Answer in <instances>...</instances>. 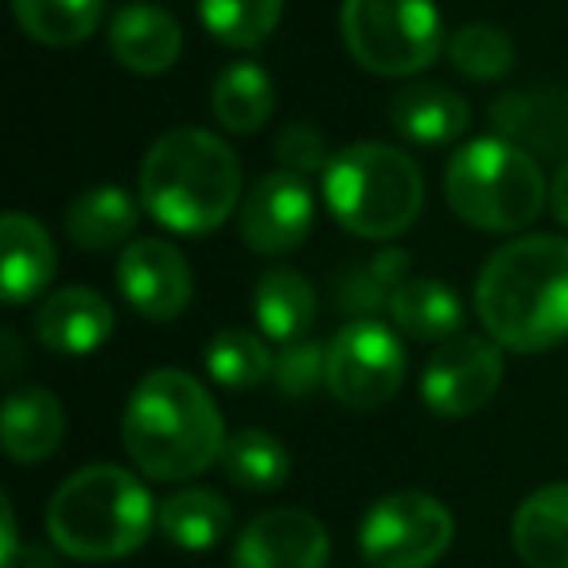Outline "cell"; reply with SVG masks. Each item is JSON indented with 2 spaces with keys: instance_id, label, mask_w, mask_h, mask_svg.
Wrapping results in <instances>:
<instances>
[{
  "instance_id": "cell-1",
  "label": "cell",
  "mask_w": 568,
  "mask_h": 568,
  "mask_svg": "<svg viewBox=\"0 0 568 568\" xmlns=\"http://www.w3.org/2000/svg\"><path fill=\"white\" fill-rule=\"evenodd\" d=\"M475 308L506 351L537 355L568 339V237H514L483 265Z\"/></svg>"
},
{
  "instance_id": "cell-2",
  "label": "cell",
  "mask_w": 568,
  "mask_h": 568,
  "mask_svg": "<svg viewBox=\"0 0 568 568\" xmlns=\"http://www.w3.org/2000/svg\"><path fill=\"white\" fill-rule=\"evenodd\" d=\"M121 440L136 467L156 483H183L222 459V413L183 371H152L136 382L121 417Z\"/></svg>"
},
{
  "instance_id": "cell-3",
  "label": "cell",
  "mask_w": 568,
  "mask_h": 568,
  "mask_svg": "<svg viewBox=\"0 0 568 568\" xmlns=\"http://www.w3.org/2000/svg\"><path fill=\"white\" fill-rule=\"evenodd\" d=\"M242 199V164L206 129H168L141 164V203L175 234H211Z\"/></svg>"
},
{
  "instance_id": "cell-4",
  "label": "cell",
  "mask_w": 568,
  "mask_h": 568,
  "mask_svg": "<svg viewBox=\"0 0 568 568\" xmlns=\"http://www.w3.org/2000/svg\"><path fill=\"white\" fill-rule=\"evenodd\" d=\"M156 506L133 471L94 464L74 471L48 503V534L74 560H121L152 534Z\"/></svg>"
},
{
  "instance_id": "cell-5",
  "label": "cell",
  "mask_w": 568,
  "mask_h": 568,
  "mask_svg": "<svg viewBox=\"0 0 568 568\" xmlns=\"http://www.w3.org/2000/svg\"><path fill=\"white\" fill-rule=\"evenodd\" d=\"M324 199L335 222L358 237L389 242L417 222L425 180L409 152L382 141H358L335 152L324 172Z\"/></svg>"
},
{
  "instance_id": "cell-6",
  "label": "cell",
  "mask_w": 568,
  "mask_h": 568,
  "mask_svg": "<svg viewBox=\"0 0 568 568\" xmlns=\"http://www.w3.org/2000/svg\"><path fill=\"white\" fill-rule=\"evenodd\" d=\"M444 195L467 226L487 234H514L549 203L537 160L503 136L464 144L444 168Z\"/></svg>"
},
{
  "instance_id": "cell-7",
  "label": "cell",
  "mask_w": 568,
  "mask_h": 568,
  "mask_svg": "<svg viewBox=\"0 0 568 568\" xmlns=\"http://www.w3.org/2000/svg\"><path fill=\"white\" fill-rule=\"evenodd\" d=\"M339 32L355 63L382 79L420 74L444 51V20L433 0H343Z\"/></svg>"
},
{
  "instance_id": "cell-8",
  "label": "cell",
  "mask_w": 568,
  "mask_h": 568,
  "mask_svg": "<svg viewBox=\"0 0 568 568\" xmlns=\"http://www.w3.org/2000/svg\"><path fill=\"white\" fill-rule=\"evenodd\" d=\"M456 537L448 506L425 490H394L366 510L358 549L371 568H433Z\"/></svg>"
},
{
  "instance_id": "cell-9",
  "label": "cell",
  "mask_w": 568,
  "mask_h": 568,
  "mask_svg": "<svg viewBox=\"0 0 568 568\" xmlns=\"http://www.w3.org/2000/svg\"><path fill=\"white\" fill-rule=\"evenodd\" d=\"M405 347L378 320H355L327 347V389L347 409H382L405 382Z\"/></svg>"
},
{
  "instance_id": "cell-10",
  "label": "cell",
  "mask_w": 568,
  "mask_h": 568,
  "mask_svg": "<svg viewBox=\"0 0 568 568\" xmlns=\"http://www.w3.org/2000/svg\"><path fill=\"white\" fill-rule=\"evenodd\" d=\"M503 386V355L495 339L459 332L456 339L440 343L428 358L420 397L436 417H471Z\"/></svg>"
},
{
  "instance_id": "cell-11",
  "label": "cell",
  "mask_w": 568,
  "mask_h": 568,
  "mask_svg": "<svg viewBox=\"0 0 568 568\" xmlns=\"http://www.w3.org/2000/svg\"><path fill=\"white\" fill-rule=\"evenodd\" d=\"M316 226V199L308 180L293 172H268L250 187L237 211L242 242L261 257H281L304 245Z\"/></svg>"
},
{
  "instance_id": "cell-12",
  "label": "cell",
  "mask_w": 568,
  "mask_h": 568,
  "mask_svg": "<svg viewBox=\"0 0 568 568\" xmlns=\"http://www.w3.org/2000/svg\"><path fill=\"white\" fill-rule=\"evenodd\" d=\"M118 288L136 316L156 324L183 316L195 293L187 257L164 237H136L133 245H125L118 261Z\"/></svg>"
},
{
  "instance_id": "cell-13",
  "label": "cell",
  "mask_w": 568,
  "mask_h": 568,
  "mask_svg": "<svg viewBox=\"0 0 568 568\" xmlns=\"http://www.w3.org/2000/svg\"><path fill=\"white\" fill-rule=\"evenodd\" d=\"M327 557L332 537L324 521L296 506L257 514L234 545V568H327Z\"/></svg>"
},
{
  "instance_id": "cell-14",
  "label": "cell",
  "mask_w": 568,
  "mask_h": 568,
  "mask_svg": "<svg viewBox=\"0 0 568 568\" xmlns=\"http://www.w3.org/2000/svg\"><path fill=\"white\" fill-rule=\"evenodd\" d=\"M113 327L118 320H113L110 301L82 284L51 293L36 312V339L55 355H90L110 339Z\"/></svg>"
},
{
  "instance_id": "cell-15",
  "label": "cell",
  "mask_w": 568,
  "mask_h": 568,
  "mask_svg": "<svg viewBox=\"0 0 568 568\" xmlns=\"http://www.w3.org/2000/svg\"><path fill=\"white\" fill-rule=\"evenodd\" d=\"M490 125L521 152L557 156L568 149V94L552 87L506 90L490 102Z\"/></svg>"
},
{
  "instance_id": "cell-16",
  "label": "cell",
  "mask_w": 568,
  "mask_h": 568,
  "mask_svg": "<svg viewBox=\"0 0 568 568\" xmlns=\"http://www.w3.org/2000/svg\"><path fill=\"white\" fill-rule=\"evenodd\" d=\"M59 253L40 219L9 211L0 219V288L12 308L36 301L55 281Z\"/></svg>"
},
{
  "instance_id": "cell-17",
  "label": "cell",
  "mask_w": 568,
  "mask_h": 568,
  "mask_svg": "<svg viewBox=\"0 0 568 568\" xmlns=\"http://www.w3.org/2000/svg\"><path fill=\"white\" fill-rule=\"evenodd\" d=\"M110 51L133 74H164L183 51V28L160 4H125L110 24Z\"/></svg>"
},
{
  "instance_id": "cell-18",
  "label": "cell",
  "mask_w": 568,
  "mask_h": 568,
  "mask_svg": "<svg viewBox=\"0 0 568 568\" xmlns=\"http://www.w3.org/2000/svg\"><path fill=\"white\" fill-rule=\"evenodd\" d=\"M389 121L405 141L420 144V149H436V144H452L467 133L471 125V105L456 94L452 87L440 82H417L405 87L389 102Z\"/></svg>"
},
{
  "instance_id": "cell-19",
  "label": "cell",
  "mask_w": 568,
  "mask_h": 568,
  "mask_svg": "<svg viewBox=\"0 0 568 568\" xmlns=\"http://www.w3.org/2000/svg\"><path fill=\"white\" fill-rule=\"evenodd\" d=\"M4 452L17 464H43L67 436V413L51 389L28 386L4 402Z\"/></svg>"
},
{
  "instance_id": "cell-20",
  "label": "cell",
  "mask_w": 568,
  "mask_h": 568,
  "mask_svg": "<svg viewBox=\"0 0 568 568\" xmlns=\"http://www.w3.org/2000/svg\"><path fill=\"white\" fill-rule=\"evenodd\" d=\"M510 534L529 568H568V483L534 490L514 514Z\"/></svg>"
},
{
  "instance_id": "cell-21",
  "label": "cell",
  "mask_w": 568,
  "mask_h": 568,
  "mask_svg": "<svg viewBox=\"0 0 568 568\" xmlns=\"http://www.w3.org/2000/svg\"><path fill=\"white\" fill-rule=\"evenodd\" d=\"M389 320L402 335L420 343H448L464 327V304L444 281L409 276L389 301Z\"/></svg>"
},
{
  "instance_id": "cell-22",
  "label": "cell",
  "mask_w": 568,
  "mask_h": 568,
  "mask_svg": "<svg viewBox=\"0 0 568 568\" xmlns=\"http://www.w3.org/2000/svg\"><path fill=\"white\" fill-rule=\"evenodd\" d=\"M253 312L265 339L273 343H296L316 324V293L296 268H268L253 284Z\"/></svg>"
},
{
  "instance_id": "cell-23",
  "label": "cell",
  "mask_w": 568,
  "mask_h": 568,
  "mask_svg": "<svg viewBox=\"0 0 568 568\" xmlns=\"http://www.w3.org/2000/svg\"><path fill=\"white\" fill-rule=\"evenodd\" d=\"M230 521H234V510L222 495L206 487H187L175 490L160 503L156 510V526L175 549L187 552H206L230 534Z\"/></svg>"
},
{
  "instance_id": "cell-24",
  "label": "cell",
  "mask_w": 568,
  "mask_h": 568,
  "mask_svg": "<svg viewBox=\"0 0 568 568\" xmlns=\"http://www.w3.org/2000/svg\"><path fill=\"white\" fill-rule=\"evenodd\" d=\"M136 219H141L136 199L129 191L113 187V183H102V187L82 191L71 203V211H67V234H71V242L79 250L105 253L133 234Z\"/></svg>"
},
{
  "instance_id": "cell-25",
  "label": "cell",
  "mask_w": 568,
  "mask_h": 568,
  "mask_svg": "<svg viewBox=\"0 0 568 568\" xmlns=\"http://www.w3.org/2000/svg\"><path fill=\"white\" fill-rule=\"evenodd\" d=\"M405 281H409V253L386 245L335 276V304L358 320H374L378 312H389V301Z\"/></svg>"
},
{
  "instance_id": "cell-26",
  "label": "cell",
  "mask_w": 568,
  "mask_h": 568,
  "mask_svg": "<svg viewBox=\"0 0 568 568\" xmlns=\"http://www.w3.org/2000/svg\"><path fill=\"white\" fill-rule=\"evenodd\" d=\"M211 110L226 133H257L276 110V87L268 71L257 63H230L214 79Z\"/></svg>"
},
{
  "instance_id": "cell-27",
  "label": "cell",
  "mask_w": 568,
  "mask_h": 568,
  "mask_svg": "<svg viewBox=\"0 0 568 568\" xmlns=\"http://www.w3.org/2000/svg\"><path fill=\"white\" fill-rule=\"evenodd\" d=\"M17 24L48 48H74L102 24L105 0H12Z\"/></svg>"
},
{
  "instance_id": "cell-28",
  "label": "cell",
  "mask_w": 568,
  "mask_h": 568,
  "mask_svg": "<svg viewBox=\"0 0 568 568\" xmlns=\"http://www.w3.org/2000/svg\"><path fill=\"white\" fill-rule=\"evenodd\" d=\"M222 471L242 490H276L288 479V448L265 428H242L222 448Z\"/></svg>"
},
{
  "instance_id": "cell-29",
  "label": "cell",
  "mask_w": 568,
  "mask_h": 568,
  "mask_svg": "<svg viewBox=\"0 0 568 568\" xmlns=\"http://www.w3.org/2000/svg\"><path fill=\"white\" fill-rule=\"evenodd\" d=\"M284 0H199V20L219 43L234 51L261 48L276 32Z\"/></svg>"
},
{
  "instance_id": "cell-30",
  "label": "cell",
  "mask_w": 568,
  "mask_h": 568,
  "mask_svg": "<svg viewBox=\"0 0 568 568\" xmlns=\"http://www.w3.org/2000/svg\"><path fill=\"white\" fill-rule=\"evenodd\" d=\"M276 355L245 327H230L219 332L206 347V371L219 386L226 389H253L261 382L273 378Z\"/></svg>"
},
{
  "instance_id": "cell-31",
  "label": "cell",
  "mask_w": 568,
  "mask_h": 568,
  "mask_svg": "<svg viewBox=\"0 0 568 568\" xmlns=\"http://www.w3.org/2000/svg\"><path fill=\"white\" fill-rule=\"evenodd\" d=\"M448 63L475 82H495L510 74L514 43L495 24H467L448 40Z\"/></svg>"
},
{
  "instance_id": "cell-32",
  "label": "cell",
  "mask_w": 568,
  "mask_h": 568,
  "mask_svg": "<svg viewBox=\"0 0 568 568\" xmlns=\"http://www.w3.org/2000/svg\"><path fill=\"white\" fill-rule=\"evenodd\" d=\"M276 164L281 172H293L301 180L316 172H327L332 168V144H327L324 129L312 125V121H288V125L276 133Z\"/></svg>"
},
{
  "instance_id": "cell-33",
  "label": "cell",
  "mask_w": 568,
  "mask_h": 568,
  "mask_svg": "<svg viewBox=\"0 0 568 568\" xmlns=\"http://www.w3.org/2000/svg\"><path fill=\"white\" fill-rule=\"evenodd\" d=\"M273 382L281 394L308 397L320 382H327V351L320 347L316 339H308V335L296 343H284V347L276 351Z\"/></svg>"
},
{
  "instance_id": "cell-34",
  "label": "cell",
  "mask_w": 568,
  "mask_h": 568,
  "mask_svg": "<svg viewBox=\"0 0 568 568\" xmlns=\"http://www.w3.org/2000/svg\"><path fill=\"white\" fill-rule=\"evenodd\" d=\"M0 526H4V541H0V568H17L20 557V534H17V514H12L9 498H0Z\"/></svg>"
},
{
  "instance_id": "cell-35",
  "label": "cell",
  "mask_w": 568,
  "mask_h": 568,
  "mask_svg": "<svg viewBox=\"0 0 568 568\" xmlns=\"http://www.w3.org/2000/svg\"><path fill=\"white\" fill-rule=\"evenodd\" d=\"M549 211L560 226H568V160L560 164V172L552 175V183H549Z\"/></svg>"
},
{
  "instance_id": "cell-36",
  "label": "cell",
  "mask_w": 568,
  "mask_h": 568,
  "mask_svg": "<svg viewBox=\"0 0 568 568\" xmlns=\"http://www.w3.org/2000/svg\"><path fill=\"white\" fill-rule=\"evenodd\" d=\"M4 351H9V363H4V378H17V332H4Z\"/></svg>"
}]
</instances>
